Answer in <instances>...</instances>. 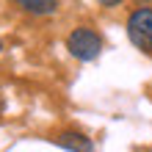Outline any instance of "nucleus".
Returning <instances> with one entry per match:
<instances>
[{
	"label": "nucleus",
	"instance_id": "7ed1b4c3",
	"mask_svg": "<svg viewBox=\"0 0 152 152\" xmlns=\"http://www.w3.org/2000/svg\"><path fill=\"white\" fill-rule=\"evenodd\" d=\"M53 144L61 147V149H69V152H94V141L86 136V133H77V130H64L53 138Z\"/></svg>",
	"mask_w": 152,
	"mask_h": 152
},
{
	"label": "nucleus",
	"instance_id": "39448f33",
	"mask_svg": "<svg viewBox=\"0 0 152 152\" xmlns=\"http://www.w3.org/2000/svg\"><path fill=\"white\" fill-rule=\"evenodd\" d=\"M102 8H116V6H122V0H97Z\"/></svg>",
	"mask_w": 152,
	"mask_h": 152
},
{
	"label": "nucleus",
	"instance_id": "20e7f679",
	"mask_svg": "<svg viewBox=\"0 0 152 152\" xmlns=\"http://www.w3.org/2000/svg\"><path fill=\"white\" fill-rule=\"evenodd\" d=\"M11 3L33 17H50L58 11V0H11Z\"/></svg>",
	"mask_w": 152,
	"mask_h": 152
},
{
	"label": "nucleus",
	"instance_id": "0eeeda50",
	"mask_svg": "<svg viewBox=\"0 0 152 152\" xmlns=\"http://www.w3.org/2000/svg\"><path fill=\"white\" fill-rule=\"evenodd\" d=\"M0 53H3V39H0Z\"/></svg>",
	"mask_w": 152,
	"mask_h": 152
},
{
	"label": "nucleus",
	"instance_id": "f257e3e1",
	"mask_svg": "<svg viewBox=\"0 0 152 152\" xmlns=\"http://www.w3.org/2000/svg\"><path fill=\"white\" fill-rule=\"evenodd\" d=\"M66 50H69V56L77 58V61H94L102 53V36L94 28L80 25V28H75L66 36Z\"/></svg>",
	"mask_w": 152,
	"mask_h": 152
},
{
	"label": "nucleus",
	"instance_id": "423d86ee",
	"mask_svg": "<svg viewBox=\"0 0 152 152\" xmlns=\"http://www.w3.org/2000/svg\"><path fill=\"white\" fill-rule=\"evenodd\" d=\"M136 3H138V6H147V3H149V0H136Z\"/></svg>",
	"mask_w": 152,
	"mask_h": 152
},
{
	"label": "nucleus",
	"instance_id": "f03ea898",
	"mask_svg": "<svg viewBox=\"0 0 152 152\" xmlns=\"http://www.w3.org/2000/svg\"><path fill=\"white\" fill-rule=\"evenodd\" d=\"M127 36L141 53H152V8L138 6L127 17Z\"/></svg>",
	"mask_w": 152,
	"mask_h": 152
}]
</instances>
